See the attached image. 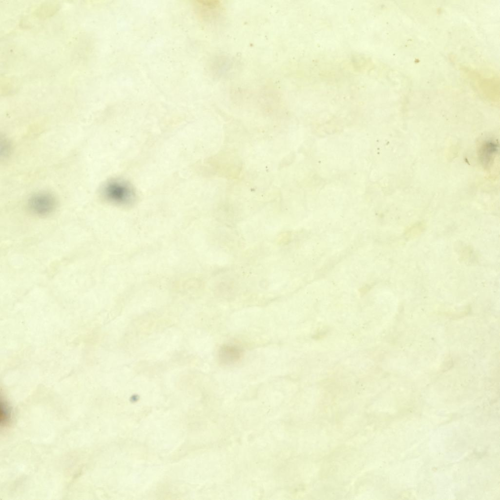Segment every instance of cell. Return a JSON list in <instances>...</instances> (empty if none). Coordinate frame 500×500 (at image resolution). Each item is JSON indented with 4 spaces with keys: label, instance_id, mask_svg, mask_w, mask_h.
I'll return each instance as SVG.
<instances>
[{
    "label": "cell",
    "instance_id": "obj_7",
    "mask_svg": "<svg viewBox=\"0 0 500 500\" xmlns=\"http://www.w3.org/2000/svg\"><path fill=\"white\" fill-rule=\"evenodd\" d=\"M496 146L494 144L488 143L486 144V146H484V150H483L482 155H484L483 159H485L484 161L488 162L489 159L492 157L496 150Z\"/></svg>",
    "mask_w": 500,
    "mask_h": 500
},
{
    "label": "cell",
    "instance_id": "obj_3",
    "mask_svg": "<svg viewBox=\"0 0 500 500\" xmlns=\"http://www.w3.org/2000/svg\"><path fill=\"white\" fill-rule=\"evenodd\" d=\"M195 11L203 20L215 19L221 11V4L216 0H197L194 4Z\"/></svg>",
    "mask_w": 500,
    "mask_h": 500
},
{
    "label": "cell",
    "instance_id": "obj_1",
    "mask_svg": "<svg viewBox=\"0 0 500 500\" xmlns=\"http://www.w3.org/2000/svg\"><path fill=\"white\" fill-rule=\"evenodd\" d=\"M101 194L105 201L119 206H130L136 199L133 186L121 178H113L106 182L102 187Z\"/></svg>",
    "mask_w": 500,
    "mask_h": 500
},
{
    "label": "cell",
    "instance_id": "obj_5",
    "mask_svg": "<svg viewBox=\"0 0 500 500\" xmlns=\"http://www.w3.org/2000/svg\"><path fill=\"white\" fill-rule=\"evenodd\" d=\"M11 418V411L10 406L5 398H1L0 401V424L6 426L9 424Z\"/></svg>",
    "mask_w": 500,
    "mask_h": 500
},
{
    "label": "cell",
    "instance_id": "obj_2",
    "mask_svg": "<svg viewBox=\"0 0 500 500\" xmlns=\"http://www.w3.org/2000/svg\"><path fill=\"white\" fill-rule=\"evenodd\" d=\"M58 202L51 193L42 191L33 194L28 199V210L33 215L44 217L53 213L56 209Z\"/></svg>",
    "mask_w": 500,
    "mask_h": 500
},
{
    "label": "cell",
    "instance_id": "obj_4",
    "mask_svg": "<svg viewBox=\"0 0 500 500\" xmlns=\"http://www.w3.org/2000/svg\"><path fill=\"white\" fill-rule=\"evenodd\" d=\"M243 350L234 344H225L221 346L218 351L220 362L224 365H230L238 362L242 358Z\"/></svg>",
    "mask_w": 500,
    "mask_h": 500
},
{
    "label": "cell",
    "instance_id": "obj_6",
    "mask_svg": "<svg viewBox=\"0 0 500 500\" xmlns=\"http://www.w3.org/2000/svg\"><path fill=\"white\" fill-rule=\"evenodd\" d=\"M58 8V5L55 3L45 4L38 8L37 15L41 17H47L55 12Z\"/></svg>",
    "mask_w": 500,
    "mask_h": 500
},
{
    "label": "cell",
    "instance_id": "obj_8",
    "mask_svg": "<svg viewBox=\"0 0 500 500\" xmlns=\"http://www.w3.org/2000/svg\"><path fill=\"white\" fill-rule=\"evenodd\" d=\"M1 144H0V153L1 155H3L4 157H6L9 155L11 150V146L8 140L5 137L1 138Z\"/></svg>",
    "mask_w": 500,
    "mask_h": 500
}]
</instances>
